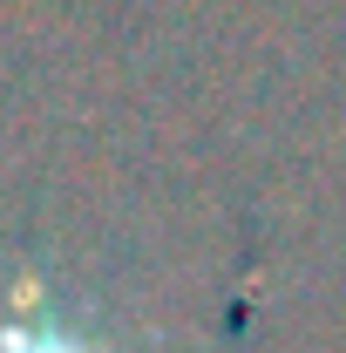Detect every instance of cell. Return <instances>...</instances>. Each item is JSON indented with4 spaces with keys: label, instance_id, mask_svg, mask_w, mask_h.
Listing matches in <instances>:
<instances>
[{
    "label": "cell",
    "instance_id": "cell-1",
    "mask_svg": "<svg viewBox=\"0 0 346 353\" xmlns=\"http://www.w3.org/2000/svg\"><path fill=\"white\" fill-rule=\"evenodd\" d=\"M0 353H68L61 340H41V347H28V340H14V347H0Z\"/></svg>",
    "mask_w": 346,
    "mask_h": 353
}]
</instances>
